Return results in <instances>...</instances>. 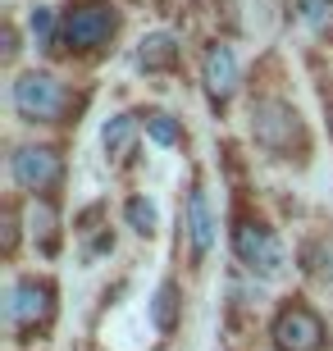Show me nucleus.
I'll return each instance as SVG.
<instances>
[{
	"mask_svg": "<svg viewBox=\"0 0 333 351\" xmlns=\"http://www.w3.org/2000/svg\"><path fill=\"white\" fill-rule=\"evenodd\" d=\"M251 132H256V142L265 146V151H274V156H292V146L306 151L301 114H297L288 101H274V96L251 105Z\"/></svg>",
	"mask_w": 333,
	"mask_h": 351,
	"instance_id": "f257e3e1",
	"label": "nucleus"
},
{
	"mask_svg": "<svg viewBox=\"0 0 333 351\" xmlns=\"http://www.w3.org/2000/svg\"><path fill=\"white\" fill-rule=\"evenodd\" d=\"M14 110L27 123H55L69 110V91L51 73H23V78L14 82Z\"/></svg>",
	"mask_w": 333,
	"mask_h": 351,
	"instance_id": "f03ea898",
	"label": "nucleus"
},
{
	"mask_svg": "<svg viewBox=\"0 0 333 351\" xmlns=\"http://www.w3.org/2000/svg\"><path fill=\"white\" fill-rule=\"evenodd\" d=\"M274 347L279 351H320L324 347V319L310 306L292 301L274 315Z\"/></svg>",
	"mask_w": 333,
	"mask_h": 351,
	"instance_id": "7ed1b4c3",
	"label": "nucleus"
},
{
	"mask_svg": "<svg viewBox=\"0 0 333 351\" xmlns=\"http://www.w3.org/2000/svg\"><path fill=\"white\" fill-rule=\"evenodd\" d=\"M119 14L110 5H78L65 14V46L69 51H96L115 37Z\"/></svg>",
	"mask_w": 333,
	"mask_h": 351,
	"instance_id": "20e7f679",
	"label": "nucleus"
},
{
	"mask_svg": "<svg viewBox=\"0 0 333 351\" xmlns=\"http://www.w3.org/2000/svg\"><path fill=\"white\" fill-rule=\"evenodd\" d=\"M233 251H238V261H242L246 269H260V274H279L283 269L279 237L269 233V228H260V223H251V219H242L238 228H233Z\"/></svg>",
	"mask_w": 333,
	"mask_h": 351,
	"instance_id": "39448f33",
	"label": "nucleus"
},
{
	"mask_svg": "<svg viewBox=\"0 0 333 351\" xmlns=\"http://www.w3.org/2000/svg\"><path fill=\"white\" fill-rule=\"evenodd\" d=\"M10 169H14L19 187H27V192H51L55 182H60V173H65V165H60V156H55L51 146H23V151H14Z\"/></svg>",
	"mask_w": 333,
	"mask_h": 351,
	"instance_id": "423d86ee",
	"label": "nucleus"
},
{
	"mask_svg": "<svg viewBox=\"0 0 333 351\" xmlns=\"http://www.w3.org/2000/svg\"><path fill=\"white\" fill-rule=\"evenodd\" d=\"M51 315V283H37V278H19L10 292V319L19 328H32L37 319Z\"/></svg>",
	"mask_w": 333,
	"mask_h": 351,
	"instance_id": "0eeeda50",
	"label": "nucleus"
},
{
	"mask_svg": "<svg viewBox=\"0 0 333 351\" xmlns=\"http://www.w3.org/2000/svg\"><path fill=\"white\" fill-rule=\"evenodd\" d=\"M205 87H210L215 101H224L238 87V60H233L229 46H210V55H205Z\"/></svg>",
	"mask_w": 333,
	"mask_h": 351,
	"instance_id": "6e6552de",
	"label": "nucleus"
},
{
	"mask_svg": "<svg viewBox=\"0 0 333 351\" xmlns=\"http://www.w3.org/2000/svg\"><path fill=\"white\" fill-rule=\"evenodd\" d=\"M137 60H141L146 73H165V69L179 64V41L169 37V32H151V37H141Z\"/></svg>",
	"mask_w": 333,
	"mask_h": 351,
	"instance_id": "1a4fd4ad",
	"label": "nucleus"
},
{
	"mask_svg": "<svg viewBox=\"0 0 333 351\" xmlns=\"http://www.w3.org/2000/svg\"><path fill=\"white\" fill-rule=\"evenodd\" d=\"M187 233H192V251L196 256H205L210 242H215V219H210V206H205L201 192H192V201H187Z\"/></svg>",
	"mask_w": 333,
	"mask_h": 351,
	"instance_id": "9d476101",
	"label": "nucleus"
},
{
	"mask_svg": "<svg viewBox=\"0 0 333 351\" xmlns=\"http://www.w3.org/2000/svg\"><path fill=\"white\" fill-rule=\"evenodd\" d=\"M174 315H179V287H174V283H160V292H155V306H151L155 328H174Z\"/></svg>",
	"mask_w": 333,
	"mask_h": 351,
	"instance_id": "9b49d317",
	"label": "nucleus"
},
{
	"mask_svg": "<svg viewBox=\"0 0 333 351\" xmlns=\"http://www.w3.org/2000/svg\"><path fill=\"white\" fill-rule=\"evenodd\" d=\"M133 132H137L133 114H119L115 123H105V151H110V156H124L128 142H133Z\"/></svg>",
	"mask_w": 333,
	"mask_h": 351,
	"instance_id": "f8f14e48",
	"label": "nucleus"
},
{
	"mask_svg": "<svg viewBox=\"0 0 333 351\" xmlns=\"http://www.w3.org/2000/svg\"><path fill=\"white\" fill-rule=\"evenodd\" d=\"M146 132H151V142H160V146H174L183 137L179 123H174L169 114H151V119H146Z\"/></svg>",
	"mask_w": 333,
	"mask_h": 351,
	"instance_id": "ddd939ff",
	"label": "nucleus"
},
{
	"mask_svg": "<svg viewBox=\"0 0 333 351\" xmlns=\"http://www.w3.org/2000/svg\"><path fill=\"white\" fill-rule=\"evenodd\" d=\"M128 223L137 228V233H151V228H155V210H151V201L133 196V201H128Z\"/></svg>",
	"mask_w": 333,
	"mask_h": 351,
	"instance_id": "4468645a",
	"label": "nucleus"
},
{
	"mask_svg": "<svg viewBox=\"0 0 333 351\" xmlns=\"http://www.w3.org/2000/svg\"><path fill=\"white\" fill-rule=\"evenodd\" d=\"M27 27H32V37H37V46L55 51V46H51V10H32V14H27Z\"/></svg>",
	"mask_w": 333,
	"mask_h": 351,
	"instance_id": "2eb2a0df",
	"label": "nucleus"
},
{
	"mask_svg": "<svg viewBox=\"0 0 333 351\" xmlns=\"http://www.w3.org/2000/svg\"><path fill=\"white\" fill-rule=\"evenodd\" d=\"M301 10H306L310 23H324L329 19V0H301Z\"/></svg>",
	"mask_w": 333,
	"mask_h": 351,
	"instance_id": "dca6fc26",
	"label": "nucleus"
},
{
	"mask_svg": "<svg viewBox=\"0 0 333 351\" xmlns=\"http://www.w3.org/2000/svg\"><path fill=\"white\" fill-rule=\"evenodd\" d=\"M324 114H329V132H333V96L324 91Z\"/></svg>",
	"mask_w": 333,
	"mask_h": 351,
	"instance_id": "f3484780",
	"label": "nucleus"
}]
</instances>
